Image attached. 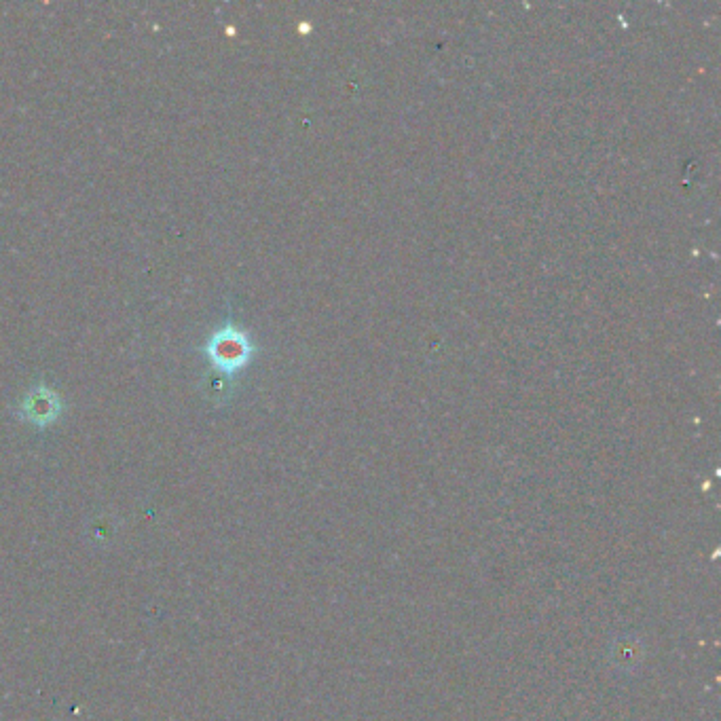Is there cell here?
Wrapping results in <instances>:
<instances>
[{
	"instance_id": "6da1fadb",
	"label": "cell",
	"mask_w": 721,
	"mask_h": 721,
	"mask_svg": "<svg viewBox=\"0 0 721 721\" xmlns=\"http://www.w3.org/2000/svg\"><path fill=\"white\" fill-rule=\"evenodd\" d=\"M60 413H62L60 396L47 390V387H36V390H32L22 400L20 406V415L32 425H39V428H45V425L53 423Z\"/></svg>"
},
{
	"instance_id": "7a4b0ae2",
	"label": "cell",
	"mask_w": 721,
	"mask_h": 721,
	"mask_svg": "<svg viewBox=\"0 0 721 721\" xmlns=\"http://www.w3.org/2000/svg\"><path fill=\"white\" fill-rule=\"evenodd\" d=\"M612 656L616 660V667L635 669V667H639L643 652H641L639 641H635L631 637H624V639H618L616 647L612 650Z\"/></svg>"
},
{
	"instance_id": "3957f363",
	"label": "cell",
	"mask_w": 721,
	"mask_h": 721,
	"mask_svg": "<svg viewBox=\"0 0 721 721\" xmlns=\"http://www.w3.org/2000/svg\"><path fill=\"white\" fill-rule=\"evenodd\" d=\"M210 351H212V360H214L218 366L227 364L229 360H233V362L237 364L239 358L244 356L242 341H239V339H227V337L214 339L212 345H210Z\"/></svg>"
}]
</instances>
